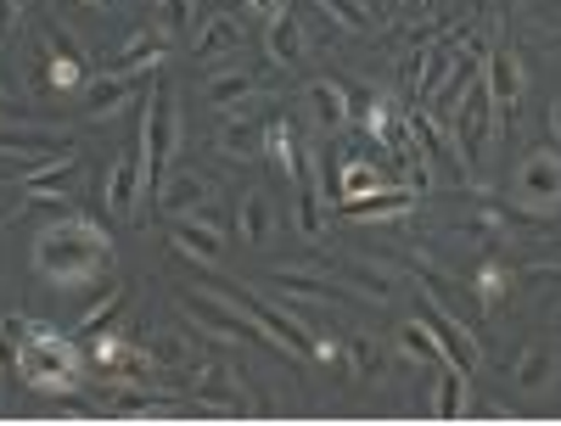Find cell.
Here are the masks:
<instances>
[{
	"label": "cell",
	"instance_id": "cell-22",
	"mask_svg": "<svg viewBox=\"0 0 561 426\" xmlns=\"http://www.w3.org/2000/svg\"><path fill=\"white\" fill-rule=\"evenodd\" d=\"M270 287H280V292H304V298L354 303V292H348V287H337L332 275H314V269H275V275H270Z\"/></svg>",
	"mask_w": 561,
	"mask_h": 426
},
{
	"label": "cell",
	"instance_id": "cell-42",
	"mask_svg": "<svg viewBox=\"0 0 561 426\" xmlns=\"http://www.w3.org/2000/svg\"><path fill=\"white\" fill-rule=\"evenodd\" d=\"M550 124H556V147H561V96H556V107H550Z\"/></svg>",
	"mask_w": 561,
	"mask_h": 426
},
{
	"label": "cell",
	"instance_id": "cell-1",
	"mask_svg": "<svg viewBox=\"0 0 561 426\" xmlns=\"http://www.w3.org/2000/svg\"><path fill=\"white\" fill-rule=\"evenodd\" d=\"M28 258H34V275L51 292H90L113 269V235L90 214L68 208V214H57V224H45L34 235Z\"/></svg>",
	"mask_w": 561,
	"mask_h": 426
},
{
	"label": "cell",
	"instance_id": "cell-2",
	"mask_svg": "<svg viewBox=\"0 0 561 426\" xmlns=\"http://www.w3.org/2000/svg\"><path fill=\"white\" fill-rule=\"evenodd\" d=\"M18 376L45 399H68L84 382V354H79V343L68 337V331L34 320L18 337Z\"/></svg>",
	"mask_w": 561,
	"mask_h": 426
},
{
	"label": "cell",
	"instance_id": "cell-15",
	"mask_svg": "<svg viewBox=\"0 0 561 426\" xmlns=\"http://www.w3.org/2000/svg\"><path fill=\"white\" fill-rule=\"evenodd\" d=\"M556 370H561V359L545 343H528L517 354V365H511V388H517L523 399H550L556 393Z\"/></svg>",
	"mask_w": 561,
	"mask_h": 426
},
{
	"label": "cell",
	"instance_id": "cell-43",
	"mask_svg": "<svg viewBox=\"0 0 561 426\" xmlns=\"http://www.w3.org/2000/svg\"><path fill=\"white\" fill-rule=\"evenodd\" d=\"M79 7H107V0H79Z\"/></svg>",
	"mask_w": 561,
	"mask_h": 426
},
{
	"label": "cell",
	"instance_id": "cell-8",
	"mask_svg": "<svg viewBox=\"0 0 561 426\" xmlns=\"http://www.w3.org/2000/svg\"><path fill=\"white\" fill-rule=\"evenodd\" d=\"M421 325H427L433 337H438L444 359H449V365H460L466 376H472V370L483 365V343H478V331L466 325L460 314H449V309H438V303L427 298V303H421Z\"/></svg>",
	"mask_w": 561,
	"mask_h": 426
},
{
	"label": "cell",
	"instance_id": "cell-3",
	"mask_svg": "<svg viewBox=\"0 0 561 426\" xmlns=\"http://www.w3.org/2000/svg\"><path fill=\"white\" fill-rule=\"evenodd\" d=\"M180 309L192 314V325L203 331V337L253 343V348H270V354H293L287 343L275 337V331H264V325L248 314V303H237V298L219 292V287H208V292H180ZM293 359H298V354H293Z\"/></svg>",
	"mask_w": 561,
	"mask_h": 426
},
{
	"label": "cell",
	"instance_id": "cell-36",
	"mask_svg": "<svg viewBox=\"0 0 561 426\" xmlns=\"http://www.w3.org/2000/svg\"><path fill=\"white\" fill-rule=\"evenodd\" d=\"M314 7H320V12H332L348 34H365V28H370V12L359 7V0H314Z\"/></svg>",
	"mask_w": 561,
	"mask_h": 426
},
{
	"label": "cell",
	"instance_id": "cell-17",
	"mask_svg": "<svg viewBox=\"0 0 561 426\" xmlns=\"http://www.w3.org/2000/svg\"><path fill=\"white\" fill-rule=\"evenodd\" d=\"M415 203H421V197H415V185H382V192H370V197L343 203V214L382 224V219H404V214H415Z\"/></svg>",
	"mask_w": 561,
	"mask_h": 426
},
{
	"label": "cell",
	"instance_id": "cell-9",
	"mask_svg": "<svg viewBox=\"0 0 561 426\" xmlns=\"http://www.w3.org/2000/svg\"><path fill=\"white\" fill-rule=\"evenodd\" d=\"M185 410H203V415H242V410H253V404H248L242 382H237V376H230L225 365H203V370L192 376V388H185Z\"/></svg>",
	"mask_w": 561,
	"mask_h": 426
},
{
	"label": "cell",
	"instance_id": "cell-31",
	"mask_svg": "<svg viewBox=\"0 0 561 426\" xmlns=\"http://www.w3.org/2000/svg\"><path fill=\"white\" fill-rule=\"evenodd\" d=\"M158 62H163V39H129L124 51L113 57V68H118V73H140V79H147Z\"/></svg>",
	"mask_w": 561,
	"mask_h": 426
},
{
	"label": "cell",
	"instance_id": "cell-10",
	"mask_svg": "<svg viewBox=\"0 0 561 426\" xmlns=\"http://www.w3.org/2000/svg\"><path fill=\"white\" fill-rule=\"evenodd\" d=\"M483 68H489L483 79H489V96H494V129L505 135L511 124H517V107H523V62H517L511 45H494Z\"/></svg>",
	"mask_w": 561,
	"mask_h": 426
},
{
	"label": "cell",
	"instance_id": "cell-27",
	"mask_svg": "<svg viewBox=\"0 0 561 426\" xmlns=\"http://www.w3.org/2000/svg\"><path fill=\"white\" fill-rule=\"evenodd\" d=\"M460 410H466V370L460 365H438V388H433V415L438 421H460Z\"/></svg>",
	"mask_w": 561,
	"mask_h": 426
},
{
	"label": "cell",
	"instance_id": "cell-23",
	"mask_svg": "<svg viewBox=\"0 0 561 426\" xmlns=\"http://www.w3.org/2000/svg\"><path fill=\"white\" fill-rule=\"evenodd\" d=\"M192 337H203V331L192 325ZM192 337H180V331H147V354L163 365V370H174V376H185L192 370Z\"/></svg>",
	"mask_w": 561,
	"mask_h": 426
},
{
	"label": "cell",
	"instance_id": "cell-35",
	"mask_svg": "<svg viewBox=\"0 0 561 426\" xmlns=\"http://www.w3.org/2000/svg\"><path fill=\"white\" fill-rule=\"evenodd\" d=\"M505 287H511V275L489 258L478 275H472V298H478V309H500V298H505Z\"/></svg>",
	"mask_w": 561,
	"mask_h": 426
},
{
	"label": "cell",
	"instance_id": "cell-24",
	"mask_svg": "<svg viewBox=\"0 0 561 426\" xmlns=\"http://www.w3.org/2000/svg\"><path fill=\"white\" fill-rule=\"evenodd\" d=\"M270 62L275 68H298L304 62V23L293 12L270 18Z\"/></svg>",
	"mask_w": 561,
	"mask_h": 426
},
{
	"label": "cell",
	"instance_id": "cell-29",
	"mask_svg": "<svg viewBox=\"0 0 561 426\" xmlns=\"http://www.w3.org/2000/svg\"><path fill=\"white\" fill-rule=\"evenodd\" d=\"M124 303H129V287H124V280H107V292H102L96 303H90V309L79 314V325H73V331H84V337H96L102 325H113V314H118Z\"/></svg>",
	"mask_w": 561,
	"mask_h": 426
},
{
	"label": "cell",
	"instance_id": "cell-26",
	"mask_svg": "<svg viewBox=\"0 0 561 426\" xmlns=\"http://www.w3.org/2000/svg\"><path fill=\"white\" fill-rule=\"evenodd\" d=\"M455 68V45H433V51H421V68H415V102L427 107L438 96V84L449 79Z\"/></svg>",
	"mask_w": 561,
	"mask_h": 426
},
{
	"label": "cell",
	"instance_id": "cell-41",
	"mask_svg": "<svg viewBox=\"0 0 561 426\" xmlns=\"http://www.w3.org/2000/svg\"><path fill=\"white\" fill-rule=\"evenodd\" d=\"M12 113H18V102L7 96V84H0V118H12Z\"/></svg>",
	"mask_w": 561,
	"mask_h": 426
},
{
	"label": "cell",
	"instance_id": "cell-44",
	"mask_svg": "<svg viewBox=\"0 0 561 426\" xmlns=\"http://www.w3.org/2000/svg\"><path fill=\"white\" fill-rule=\"evenodd\" d=\"M152 7H158V0H152Z\"/></svg>",
	"mask_w": 561,
	"mask_h": 426
},
{
	"label": "cell",
	"instance_id": "cell-25",
	"mask_svg": "<svg viewBox=\"0 0 561 426\" xmlns=\"http://www.w3.org/2000/svg\"><path fill=\"white\" fill-rule=\"evenodd\" d=\"M264 158H270V169L280 180H293V169H298V135H293L287 118H270L264 124Z\"/></svg>",
	"mask_w": 561,
	"mask_h": 426
},
{
	"label": "cell",
	"instance_id": "cell-12",
	"mask_svg": "<svg viewBox=\"0 0 561 426\" xmlns=\"http://www.w3.org/2000/svg\"><path fill=\"white\" fill-rule=\"evenodd\" d=\"M158 214L163 219H174V214H203L208 203H214V180L208 174H197V169H169L163 180H158Z\"/></svg>",
	"mask_w": 561,
	"mask_h": 426
},
{
	"label": "cell",
	"instance_id": "cell-14",
	"mask_svg": "<svg viewBox=\"0 0 561 426\" xmlns=\"http://www.w3.org/2000/svg\"><path fill=\"white\" fill-rule=\"evenodd\" d=\"M259 96V73H248V68H219V62H208V73H203V102L214 107V113H230V107H242V102H253Z\"/></svg>",
	"mask_w": 561,
	"mask_h": 426
},
{
	"label": "cell",
	"instance_id": "cell-40",
	"mask_svg": "<svg viewBox=\"0 0 561 426\" xmlns=\"http://www.w3.org/2000/svg\"><path fill=\"white\" fill-rule=\"evenodd\" d=\"M478 415H483V421H517V415L500 410V404H478Z\"/></svg>",
	"mask_w": 561,
	"mask_h": 426
},
{
	"label": "cell",
	"instance_id": "cell-18",
	"mask_svg": "<svg viewBox=\"0 0 561 426\" xmlns=\"http://www.w3.org/2000/svg\"><path fill=\"white\" fill-rule=\"evenodd\" d=\"M237 45H242L237 12H214V18H203V28L192 39V57L197 62H219V57H237Z\"/></svg>",
	"mask_w": 561,
	"mask_h": 426
},
{
	"label": "cell",
	"instance_id": "cell-4",
	"mask_svg": "<svg viewBox=\"0 0 561 426\" xmlns=\"http://www.w3.org/2000/svg\"><path fill=\"white\" fill-rule=\"evenodd\" d=\"M505 203H511V214H528V219L561 214V147H534L511 163Z\"/></svg>",
	"mask_w": 561,
	"mask_h": 426
},
{
	"label": "cell",
	"instance_id": "cell-33",
	"mask_svg": "<svg viewBox=\"0 0 561 426\" xmlns=\"http://www.w3.org/2000/svg\"><path fill=\"white\" fill-rule=\"evenodd\" d=\"M348 365H354V376H370V382H377V376L388 370V354H382V343H370L365 331H348Z\"/></svg>",
	"mask_w": 561,
	"mask_h": 426
},
{
	"label": "cell",
	"instance_id": "cell-28",
	"mask_svg": "<svg viewBox=\"0 0 561 426\" xmlns=\"http://www.w3.org/2000/svg\"><path fill=\"white\" fill-rule=\"evenodd\" d=\"M393 343H399V354H404V359H415V365H444V348H438L433 331L421 325V314H415V320H404V325L393 331Z\"/></svg>",
	"mask_w": 561,
	"mask_h": 426
},
{
	"label": "cell",
	"instance_id": "cell-32",
	"mask_svg": "<svg viewBox=\"0 0 561 426\" xmlns=\"http://www.w3.org/2000/svg\"><path fill=\"white\" fill-rule=\"evenodd\" d=\"M197 0H158V34L163 39H192Z\"/></svg>",
	"mask_w": 561,
	"mask_h": 426
},
{
	"label": "cell",
	"instance_id": "cell-6",
	"mask_svg": "<svg viewBox=\"0 0 561 426\" xmlns=\"http://www.w3.org/2000/svg\"><path fill=\"white\" fill-rule=\"evenodd\" d=\"M449 135H455L460 163H466V169H478L483 152H489V140H494V96H489V79H483V73L466 84V96H460V107H455Z\"/></svg>",
	"mask_w": 561,
	"mask_h": 426
},
{
	"label": "cell",
	"instance_id": "cell-38",
	"mask_svg": "<svg viewBox=\"0 0 561 426\" xmlns=\"http://www.w3.org/2000/svg\"><path fill=\"white\" fill-rule=\"evenodd\" d=\"M23 23V0H0V39H12Z\"/></svg>",
	"mask_w": 561,
	"mask_h": 426
},
{
	"label": "cell",
	"instance_id": "cell-7",
	"mask_svg": "<svg viewBox=\"0 0 561 426\" xmlns=\"http://www.w3.org/2000/svg\"><path fill=\"white\" fill-rule=\"evenodd\" d=\"M163 230H169V242H174V253H185L192 264H203V269H214L219 258H225V219L219 214H174V219H163Z\"/></svg>",
	"mask_w": 561,
	"mask_h": 426
},
{
	"label": "cell",
	"instance_id": "cell-37",
	"mask_svg": "<svg viewBox=\"0 0 561 426\" xmlns=\"http://www.w3.org/2000/svg\"><path fill=\"white\" fill-rule=\"evenodd\" d=\"M45 45H51L57 57H68V62H79V68H84V51H79V45H73L62 28H45Z\"/></svg>",
	"mask_w": 561,
	"mask_h": 426
},
{
	"label": "cell",
	"instance_id": "cell-34",
	"mask_svg": "<svg viewBox=\"0 0 561 426\" xmlns=\"http://www.w3.org/2000/svg\"><path fill=\"white\" fill-rule=\"evenodd\" d=\"M124 354H129V343L118 337V331H113V325H102V331H96V337H90V365H96L102 376H113V370L124 365Z\"/></svg>",
	"mask_w": 561,
	"mask_h": 426
},
{
	"label": "cell",
	"instance_id": "cell-39",
	"mask_svg": "<svg viewBox=\"0 0 561 426\" xmlns=\"http://www.w3.org/2000/svg\"><path fill=\"white\" fill-rule=\"evenodd\" d=\"M242 7H248L253 18H264V23H270V18H280V12H293L287 0H242Z\"/></svg>",
	"mask_w": 561,
	"mask_h": 426
},
{
	"label": "cell",
	"instance_id": "cell-20",
	"mask_svg": "<svg viewBox=\"0 0 561 426\" xmlns=\"http://www.w3.org/2000/svg\"><path fill=\"white\" fill-rule=\"evenodd\" d=\"M309 107H314L320 129H332V135L354 124V107H348V84H343V79H314V84H309Z\"/></svg>",
	"mask_w": 561,
	"mask_h": 426
},
{
	"label": "cell",
	"instance_id": "cell-5",
	"mask_svg": "<svg viewBox=\"0 0 561 426\" xmlns=\"http://www.w3.org/2000/svg\"><path fill=\"white\" fill-rule=\"evenodd\" d=\"M140 180H147V197L158 192V180L169 174V158H174V140H180V118H174V96L169 84L152 79L147 90V113H140Z\"/></svg>",
	"mask_w": 561,
	"mask_h": 426
},
{
	"label": "cell",
	"instance_id": "cell-13",
	"mask_svg": "<svg viewBox=\"0 0 561 426\" xmlns=\"http://www.w3.org/2000/svg\"><path fill=\"white\" fill-rule=\"evenodd\" d=\"M135 96H140V73H118V68H107L102 79L79 84V107H84L90 118H113V113L129 107Z\"/></svg>",
	"mask_w": 561,
	"mask_h": 426
},
{
	"label": "cell",
	"instance_id": "cell-19",
	"mask_svg": "<svg viewBox=\"0 0 561 426\" xmlns=\"http://www.w3.org/2000/svg\"><path fill=\"white\" fill-rule=\"evenodd\" d=\"M382 192V163L365 158V152H343L337 158V203H354V197H370Z\"/></svg>",
	"mask_w": 561,
	"mask_h": 426
},
{
	"label": "cell",
	"instance_id": "cell-30",
	"mask_svg": "<svg viewBox=\"0 0 561 426\" xmlns=\"http://www.w3.org/2000/svg\"><path fill=\"white\" fill-rule=\"evenodd\" d=\"M293 185H298V230H304V235H320V197H314V169H309V158H304V152H298Z\"/></svg>",
	"mask_w": 561,
	"mask_h": 426
},
{
	"label": "cell",
	"instance_id": "cell-11",
	"mask_svg": "<svg viewBox=\"0 0 561 426\" xmlns=\"http://www.w3.org/2000/svg\"><path fill=\"white\" fill-rule=\"evenodd\" d=\"M140 197H147V180H140V135H135V147L118 152V163L102 180V203H107L113 219H135L140 214Z\"/></svg>",
	"mask_w": 561,
	"mask_h": 426
},
{
	"label": "cell",
	"instance_id": "cell-21",
	"mask_svg": "<svg viewBox=\"0 0 561 426\" xmlns=\"http://www.w3.org/2000/svg\"><path fill=\"white\" fill-rule=\"evenodd\" d=\"M270 235H275V208H270L264 192H248V197L237 203V242H242V247H264Z\"/></svg>",
	"mask_w": 561,
	"mask_h": 426
},
{
	"label": "cell",
	"instance_id": "cell-16",
	"mask_svg": "<svg viewBox=\"0 0 561 426\" xmlns=\"http://www.w3.org/2000/svg\"><path fill=\"white\" fill-rule=\"evenodd\" d=\"M214 147H219V158H230V163H253V158L264 152V124H253L242 107H230Z\"/></svg>",
	"mask_w": 561,
	"mask_h": 426
}]
</instances>
